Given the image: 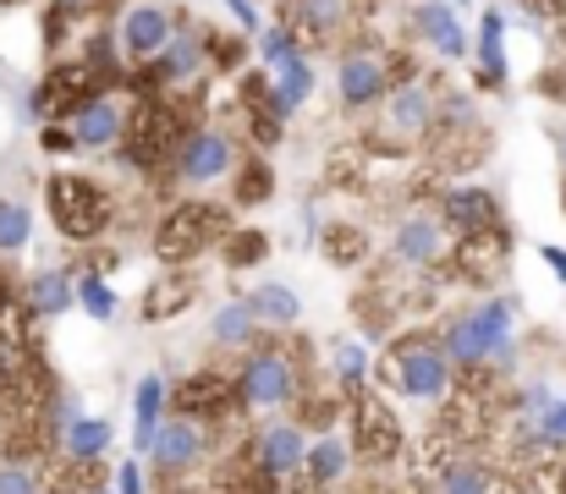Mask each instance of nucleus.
<instances>
[{
	"instance_id": "36",
	"label": "nucleus",
	"mask_w": 566,
	"mask_h": 494,
	"mask_svg": "<svg viewBox=\"0 0 566 494\" xmlns=\"http://www.w3.org/2000/svg\"><path fill=\"white\" fill-rule=\"evenodd\" d=\"M220 248H226V264L242 270V264H259V259L270 253V237H264V231H226Z\"/></svg>"
},
{
	"instance_id": "39",
	"label": "nucleus",
	"mask_w": 566,
	"mask_h": 494,
	"mask_svg": "<svg viewBox=\"0 0 566 494\" xmlns=\"http://www.w3.org/2000/svg\"><path fill=\"white\" fill-rule=\"evenodd\" d=\"M0 494H44V473L33 462H0Z\"/></svg>"
},
{
	"instance_id": "8",
	"label": "nucleus",
	"mask_w": 566,
	"mask_h": 494,
	"mask_svg": "<svg viewBox=\"0 0 566 494\" xmlns=\"http://www.w3.org/2000/svg\"><path fill=\"white\" fill-rule=\"evenodd\" d=\"M127 116H133V105L116 99V94H88V99H77V105L61 111V122L72 133V149H83V155L116 149L127 138Z\"/></svg>"
},
{
	"instance_id": "26",
	"label": "nucleus",
	"mask_w": 566,
	"mask_h": 494,
	"mask_svg": "<svg viewBox=\"0 0 566 494\" xmlns=\"http://www.w3.org/2000/svg\"><path fill=\"white\" fill-rule=\"evenodd\" d=\"M479 83L484 88L506 83V11L501 6H490L479 22Z\"/></svg>"
},
{
	"instance_id": "29",
	"label": "nucleus",
	"mask_w": 566,
	"mask_h": 494,
	"mask_svg": "<svg viewBox=\"0 0 566 494\" xmlns=\"http://www.w3.org/2000/svg\"><path fill=\"white\" fill-rule=\"evenodd\" d=\"M72 303L94 319V325H111L116 319V286L99 275V270H83V275H72Z\"/></svg>"
},
{
	"instance_id": "43",
	"label": "nucleus",
	"mask_w": 566,
	"mask_h": 494,
	"mask_svg": "<svg viewBox=\"0 0 566 494\" xmlns=\"http://www.w3.org/2000/svg\"><path fill=\"white\" fill-rule=\"evenodd\" d=\"M50 6H61V11H66V17H83V11H94V6H99V0H50Z\"/></svg>"
},
{
	"instance_id": "44",
	"label": "nucleus",
	"mask_w": 566,
	"mask_h": 494,
	"mask_svg": "<svg viewBox=\"0 0 566 494\" xmlns=\"http://www.w3.org/2000/svg\"><path fill=\"white\" fill-rule=\"evenodd\" d=\"M562 165H566V133H562Z\"/></svg>"
},
{
	"instance_id": "14",
	"label": "nucleus",
	"mask_w": 566,
	"mask_h": 494,
	"mask_svg": "<svg viewBox=\"0 0 566 494\" xmlns=\"http://www.w3.org/2000/svg\"><path fill=\"white\" fill-rule=\"evenodd\" d=\"M446 237H451L446 220L418 209V214H407V220L390 231V259H396L401 270H418V275H423V270H434V264L446 259Z\"/></svg>"
},
{
	"instance_id": "40",
	"label": "nucleus",
	"mask_w": 566,
	"mask_h": 494,
	"mask_svg": "<svg viewBox=\"0 0 566 494\" xmlns=\"http://www.w3.org/2000/svg\"><path fill=\"white\" fill-rule=\"evenodd\" d=\"M226 11L237 17V28H242V39L264 28V22H259V6H253V0H226Z\"/></svg>"
},
{
	"instance_id": "45",
	"label": "nucleus",
	"mask_w": 566,
	"mask_h": 494,
	"mask_svg": "<svg viewBox=\"0 0 566 494\" xmlns=\"http://www.w3.org/2000/svg\"><path fill=\"white\" fill-rule=\"evenodd\" d=\"M451 6H468V0H451Z\"/></svg>"
},
{
	"instance_id": "4",
	"label": "nucleus",
	"mask_w": 566,
	"mask_h": 494,
	"mask_svg": "<svg viewBox=\"0 0 566 494\" xmlns=\"http://www.w3.org/2000/svg\"><path fill=\"white\" fill-rule=\"evenodd\" d=\"M44 209H50V220H55V231H61L66 242H94V237H105L111 220H116L111 192H105L99 181L77 176V170L50 176V187H44Z\"/></svg>"
},
{
	"instance_id": "3",
	"label": "nucleus",
	"mask_w": 566,
	"mask_h": 494,
	"mask_svg": "<svg viewBox=\"0 0 566 494\" xmlns=\"http://www.w3.org/2000/svg\"><path fill=\"white\" fill-rule=\"evenodd\" d=\"M297 390H303V368H297V357H292L281 340L253 346V351L242 357L237 379H231V401H237L242 412H281V407L297 401Z\"/></svg>"
},
{
	"instance_id": "17",
	"label": "nucleus",
	"mask_w": 566,
	"mask_h": 494,
	"mask_svg": "<svg viewBox=\"0 0 566 494\" xmlns=\"http://www.w3.org/2000/svg\"><path fill=\"white\" fill-rule=\"evenodd\" d=\"M314 66H308V55L297 50V55H286V61H275L270 66V77H264V99H270V111L281 116V122H292L308 99H314Z\"/></svg>"
},
{
	"instance_id": "22",
	"label": "nucleus",
	"mask_w": 566,
	"mask_h": 494,
	"mask_svg": "<svg viewBox=\"0 0 566 494\" xmlns=\"http://www.w3.org/2000/svg\"><path fill=\"white\" fill-rule=\"evenodd\" d=\"M111 451V423L105 418H66L61 423V456L72 462V467H94L99 456Z\"/></svg>"
},
{
	"instance_id": "2",
	"label": "nucleus",
	"mask_w": 566,
	"mask_h": 494,
	"mask_svg": "<svg viewBox=\"0 0 566 494\" xmlns=\"http://www.w3.org/2000/svg\"><path fill=\"white\" fill-rule=\"evenodd\" d=\"M369 368H375L396 396L423 401V407H440V401H451V390H457V368H451V357L440 351V340H423V335L396 340V346H390L379 362H369Z\"/></svg>"
},
{
	"instance_id": "6",
	"label": "nucleus",
	"mask_w": 566,
	"mask_h": 494,
	"mask_svg": "<svg viewBox=\"0 0 566 494\" xmlns=\"http://www.w3.org/2000/svg\"><path fill=\"white\" fill-rule=\"evenodd\" d=\"M171 170L182 187H220L237 170V144L226 127H188L171 149Z\"/></svg>"
},
{
	"instance_id": "41",
	"label": "nucleus",
	"mask_w": 566,
	"mask_h": 494,
	"mask_svg": "<svg viewBox=\"0 0 566 494\" xmlns=\"http://www.w3.org/2000/svg\"><path fill=\"white\" fill-rule=\"evenodd\" d=\"M111 490L144 494V467H138V462H122V467H116V479H111Z\"/></svg>"
},
{
	"instance_id": "20",
	"label": "nucleus",
	"mask_w": 566,
	"mask_h": 494,
	"mask_svg": "<svg viewBox=\"0 0 566 494\" xmlns=\"http://www.w3.org/2000/svg\"><path fill=\"white\" fill-rule=\"evenodd\" d=\"M353 473V445H347V434H319V440H308V456H303V473L297 479H308L319 494H331L342 479Z\"/></svg>"
},
{
	"instance_id": "12",
	"label": "nucleus",
	"mask_w": 566,
	"mask_h": 494,
	"mask_svg": "<svg viewBox=\"0 0 566 494\" xmlns=\"http://www.w3.org/2000/svg\"><path fill=\"white\" fill-rule=\"evenodd\" d=\"M385 88H390L385 55H375V50H347L336 61V99H342V111H353V116L375 111L379 99H385Z\"/></svg>"
},
{
	"instance_id": "16",
	"label": "nucleus",
	"mask_w": 566,
	"mask_h": 494,
	"mask_svg": "<svg viewBox=\"0 0 566 494\" xmlns=\"http://www.w3.org/2000/svg\"><path fill=\"white\" fill-rule=\"evenodd\" d=\"M171 28H177V11L171 6H155V0H144V6H127V17H122V50L133 55V61H155L160 50H166V39H171Z\"/></svg>"
},
{
	"instance_id": "21",
	"label": "nucleus",
	"mask_w": 566,
	"mask_h": 494,
	"mask_svg": "<svg viewBox=\"0 0 566 494\" xmlns=\"http://www.w3.org/2000/svg\"><path fill=\"white\" fill-rule=\"evenodd\" d=\"M286 22L319 44H336V39H347L353 11H347V0H286Z\"/></svg>"
},
{
	"instance_id": "5",
	"label": "nucleus",
	"mask_w": 566,
	"mask_h": 494,
	"mask_svg": "<svg viewBox=\"0 0 566 494\" xmlns=\"http://www.w3.org/2000/svg\"><path fill=\"white\" fill-rule=\"evenodd\" d=\"M226 231H231L226 209H214V203H177V209H166V220L155 231V253L166 264H182V259H198V253L220 248Z\"/></svg>"
},
{
	"instance_id": "24",
	"label": "nucleus",
	"mask_w": 566,
	"mask_h": 494,
	"mask_svg": "<svg viewBox=\"0 0 566 494\" xmlns=\"http://www.w3.org/2000/svg\"><path fill=\"white\" fill-rule=\"evenodd\" d=\"M259 319H253V308H248V297H226L214 314H209V335H214V346L220 351H248L253 340H259Z\"/></svg>"
},
{
	"instance_id": "27",
	"label": "nucleus",
	"mask_w": 566,
	"mask_h": 494,
	"mask_svg": "<svg viewBox=\"0 0 566 494\" xmlns=\"http://www.w3.org/2000/svg\"><path fill=\"white\" fill-rule=\"evenodd\" d=\"M22 308H28L33 319L66 314V308H72V270H39V275L28 281V292H22Z\"/></svg>"
},
{
	"instance_id": "18",
	"label": "nucleus",
	"mask_w": 566,
	"mask_h": 494,
	"mask_svg": "<svg viewBox=\"0 0 566 494\" xmlns=\"http://www.w3.org/2000/svg\"><path fill=\"white\" fill-rule=\"evenodd\" d=\"M506 248H512V237H506L501 225L468 231V237H462V248H457V270H462L473 286H490V281L506 270Z\"/></svg>"
},
{
	"instance_id": "9",
	"label": "nucleus",
	"mask_w": 566,
	"mask_h": 494,
	"mask_svg": "<svg viewBox=\"0 0 566 494\" xmlns=\"http://www.w3.org/2000/svg\"><path fill=\"white\" fill-rule=\"evenodd\" d=\"M434 88L429 83H390L379 99V133L385 144H423L434 133Z\"/></svg>"
},
{
	"instance_id": "19",
	"label": "nucleus",
	"mask_w": 566,
	"mask_h": 494,
	"mask_svg": "<svg viewBox=\"0 0 566 494\" xmlns=\"http://www.w3.org/2000/svg\"><path fill=\"white\" fill-rule=\"evenodd\" d=\"M440 220H446V231L468 237V231L501 225V203H495V192H484V187H446V198H440Z\"/></svg>"
},
{
	"instance_id": "33",
	"label": "nucleus",
	"mask_w": 566,
	"mask_h": 494,
	"mask_svg": "<svg viewBox=\"0 0 566 494\" xmlns=\"http://www.w3.org/2000/svg\"><path fill=\"white\" fill-rule=\"evenodd\" d=\"M434 494H495V484L479 462H446L434 473Z\"/></svg>"
},
{
	"instance_id": "38",
	"label": "nucleus",
	"mask_w": 566,
	"mask_h": 494,
	"mask_svg": "<svg viewBox=\"0 0 566 494\" xmlns=\"http://www.w3.org/2000/svg\"><path fill=\"white\" fill-rule=\"evenodd\" d=\"M231 181H237V203H264L270 187H275V176H270L264 160H248V170H231Z\"/></svg>"
},
{
	"instance_id": "42",
	"label": "nucleus",
	"mask_w": 566,
	"mask_h": 494,
	"mask_svg": "<svg viewBox=\"0 0 566 494\" xmlns=\"http://www.w3.org/2000/svg\"><path fill=\"white\" fill-rule=\"evenodd\" d=\"M539 253H545L551 275H556V281H566V248H539Z\"/></svg>"
},
{
	"instance_id": "7",
	"label": "nucleus",
	"mask_w": 566,
	"mask_h": 494,
	"mask_svg": "<svg viewBox=\"0 0 566 494\" xmlns=\"http://www.w3.org/2000/svg\"><path fill=\"white\" fill-rule=\"evenodd\" d=\"M347 445H353V462H396L407 434H401V418L390 412V401H379L375 390H358L353 396V429H347Z\"/></svg>"
},
{
	"instance_id": "35",
	"label": "nucleus",
	"mask_w": 566,
	"mask_h": 494,
	"mask_svg": "<svg viewBox=\"0 0 566 494\" xmlns=\"http://www.w3.org/2000/svg\"><path fill=\"white\" fill-rule=\"evenodd\" d=\"M319 248H325V259H331V264L353 270V264H364V253H369V237H364L358 225H331Z\"/></svg>"
},
{
	"instance_id": "11",
	"label": "nucleus",
	"mask_w": 566,
	"mask_h": 494,
	"mask_svg": "<svg viewBox=\"0 0 566 494\" xmlns=\"http://www.w3.org/2000/svg\"><path fill=\"white\" fill-rule=\"evenodd\" d=\"M149 467L160 473V479H182L192 473L203 456H209V429L188 418V412H177V418H160V429H155V440H149Z\"/></svg>"
},
{
	"instance_id": "1",
	"label": "nucleus",
	"mask_w": 566,
	"mask_h": 494,
	"mask_svg": "<svg viewBox=\"0 0 566 494\" xmlns=\"http://www.w3.org/2000/svg\"><path fill=\"white\" fill-rule=\"evenodd\" d=\"M440 351L462 374H512L517 368V303L512 297H479L451 325L440 329Z\"/></svg>"
},
{
	"instance_id": "30",
	"label": "nucleus",
	"mask_w": 566,
	"mask_h": 494,
	"mask_svg": "<svg viewBox=\"0 0 566 494\" xmlns=\"http://www.w3.org/2000/svg\"><path fill=\"white\" fill-rule=\"evenodd\" d=\"M226 401H231V390H226L220 374H192L182 390L171 385V407H182L188 418H198V412H220Z\"/></svg>"
},
{
	"instance_id": "31",
	"label": "nucleus",
	"mask_w": 566,
	"mask_h": 494,
	"mask_svg": "<svg viewBox=\"0 0 566 494\" xmlns=\"http://www.w3.org/2000/svg\"><path fill=\"white\" fill-rule=\"evenodd\" d=\"M331 374H336V385H342L347 396L369 390V351H364L358 340H336V351H331Z\"/></svg>"
},
{
	"instance_id": "32",
	"label": "nucleus",
	"mask_w": 566,
	"mask_h": 494,
	"mask_svg": "<svg viewBox=\"0 0 566 494\" xmlns=\"http://www.w3.org/2000/svg\"><path fill=\"white\" fill-rule=\"evenodd\" d=\"M33 242V209L22 198H0V253H22Z\"/></svg>"
},
{
	"instance_id": "10",
	"label": "nucleus",
	"mask_w": 566,
	"mask_h": 494,
	"mask_svg": "<svg viewBox=\"0 0 566 494\" xmlns=\"http://www.w3.org/2000/svg\"><path fill=\"white\" fill-rule=\"evenodd\" d=\"M144 66H149L144 77L160 83V88H192L198 77H209V28H192V22L177 17L166 50L155 61H144Z\"/></svg>"
},
{
	"instance_id": "37",
	"label": "nucleus",
	"mask_w": 566,
	"mask_h": 494,
	"mask_svg": "<svg viewBox=\"0 0 566 494\" xmlns=\"http://www.w3.org/2000/svg\"><path fill=\"white\" fill-rule=\"evenodd\" d=\"M539 451H566V396H551V407L534 418Z\"/></svg>"
},
{
	"instance_id": "23",
	"label": "nucleus",
	"mask_w": 566,
	"mask_h": 494,
	"mask_svg": "<svg viewBox=\"0 0 566 494\" xmlns=\"http://www.w3.org/2000/svg\"><path fill=\"white\" fill-rule=\"evenodd\" d=\"M166 407H171V379H166V374H144V379H138V390H133V418H138L133 445H138V456L149 451V440H155V429H160Z\"/></svg>"
},
{
	"instance_id": "13",
	"label": "nucleus",
	"mask_w": 566,
	"mask_h": 494,
	"mask_svg": "<svg viewBox=\"0 0 566 494\" xmlns=\"http://www.w3.org/2000/svg\"><path fill=\"white\" fill-rule=\"evenodd\" d=\"M303 456H308L303 423H264L259 440H253V467H259L264 484H292L303 473Z\"/></svg>"
},
{
	"instance_id": "15",
	"label": "nucleus",
	"mask_w": 566,
	"mask_h": 494,
	"mask_svg": "<svg viewBox=\"0 0 566 494\" xmlns=\"http://www.w3.org/2000/svg\"><path fill=\"white\" fill-rule=\"evenodd\" d=\"M412 33L440 55V61H468V28L451 0H418L412 6Z\"/></svg>"
},
{
	"instance_id": "46",
	"label": "nucleus",
	"mask_w": 566,
	"mask_h": 494,
	"mask_svg": "<svg viewBox=\"0 0 566 494\" xmlns=\"http://www.w3.org/2000/svg\"><path fill=\"white\" fill-rule=\"evenodd\" d=\"M0 6H11V0H0Z\"/></svg>"
},
{
	"instance_id": "28",
	"label": "nucleus",
	"mask_w": 566,
	"mask_h": 494,
	"mask_svg": "<svg viewBox=\"0 0 566 494\" xmlns=\"http://www.w3.org/2000/svg\"><path fill=\"white\" fill-rule=\"evenodd\" d=\"M192 275H166V281H155L149 286V297H144V319L149 325H166V319H177V314H188L192 308Z\"/></svg>"
},
{
	"instance_id": "25",
	"label": "nucleus",
	"mask_w": 566,
	"mask_h": 494,
	"mask_svg": "<svg viewBox=\"0 0 566 494\" xmlns=\"http://www.w3.org/2000/svg\"><path fill=\"white\" fill-rule=\"evenodd\" d=\"M248 308H253V319L270 329H292L303 319V297H297V286H281V281H264V286H253L248 292Z\"/></svg>"
},
{
	"instance_id": "34",
	"label": "nucleus",
	"mask_w": 566,
	"mask_h": 494,
	"mask_svg": "<svg viewBox=\"0 0 566 494\" xmlns=\"http://www.w3.org/2000/svg\"><path fill=\"white\" fill-rule=\"evenodd\" d=\"M253 44H259V61L275 66V61H286V55L303 50V33H297L292 22H264V28L253 33Z\"/></svg>"
}]
</instances>
